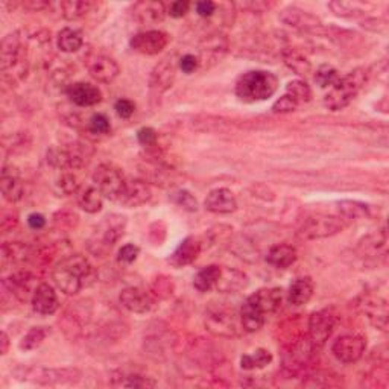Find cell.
<instances>
[{"mask_svg":"<svg viewBox=\"0 0 389 389\" xmlns=\"http://www.w3.org/2000/svg\"><path fill=\"white\" fill-rule=\"evenodd\" d=\"M151 291L154 295L160 300H168L173 295L175 292V285L171 277L168 276H158L154 278L151 285Z\"/></svg>","mask_w":389,"mask_h":389,"instance_id":"cell-45","label":"cell"},{"mask_svg":"<svg viewBox=\"0 0 389 389\" xmlns=\"http://www.w3.org/2000/svg\"><path fill=\"white\" fill-rule=\"evenodd\" d=\"M278 78L268 70H250L236 82V96L243 102H262L273 98L278 90Z\"/></svg>","mask_w":389,"mask_h":389,"instance_id":"cell-2","label":"cell"},{"mask_svg":"<svg viewBox=\"0 0 389 389\" xmlns=\"http://www.w3.org/2000/svg\"><path fill=\"white\" fill-rule=\"evenodd\" d=\"M93 6L94 4L89 2V0H66V2L60 4L61 14L66 20L82 19L90 13Z\"/></svg>","mask_w":389,"mask_h":389,"instance_id":"cell-39","label":"cell"},{"mask_svg":"<svg viewBox=\"0 0 389 389\" xmlns=\"http://www.w3.org/2000/svg\"><path fill=\"white\" fill-rule=\"evenodd\" d=\"M219 277H221V266L208 265L203 269H199L196 273V276L193 278V288L198 292L206 293L213 288H216V283H218Z\"/></svg>","mask_w":389,"mask_h":389,"instance_id":"cell-36","label":"cell"},{"mask_svg":"<svg viewBox=\"0 0 389 389\" xmlns=\"http://www.w3.org/2000/svg\"><path fill=\"white\" fill-rule=\"evenodd\" d=\"M188 9H191V4L186 0H176L169 5V14L173 19H181L188 13Z\"/></svg>","mask_w":389,"mask_h":389,"instance_id":"cell-55","label":"cell"},{"mask_svg":"<svg viewBox=\"0 0 389 389\" xmlns=\"http://www.w3.org/2000/svg\"><path fill=\"white\" fill-rule=\"evenodd\" d=\"M336 327V313L332 309H323L310 315L308 323V338L318 350L325 345Z\"/></svg>","mask_w":389,"mask_h":389,"instance_id":"cell-11","label":"cell"},{"mask_svg":"<svg viewBox=\"0 0 389 389\" xmlns=\"http://www.w3.org/2000/svg\"><path fill=\"white\" fill-rule=\"evenodd\" d=\"M315 292L313 286V280L310 277H300L295 278L289 286L288 291V301L289 304L295 305V308H300V305L308 304Z\"/></svg>","mask_w":389,"mask_h":389,"instance_id":"cell-32","label":"cell"},{"mask_svg":"<svg viewBox=\"0 0 389 389\" xmlns=\"http://www.w3.org/2000/svg\"><path fill=\"white\" fill-rule=\"evenodd\" d=\"M19 379L34 382L39 385H70L81 379L78 368H23Z\"/></svg>","mask_w":389,"mask_h":389,"instance_id":"cell-8","label":"cell"},{"mask_svg":"<svg viewBox=\"0 0 389 389\" xmlns=\"http://www.w3.org/2000/svg\"><path fill=\"white\" fill-rule=\"evenodd\" d=\"M204 207L206 210L210 211V213L230 215L233 213V211H236V208H238V201H236V196L233 195L231 191L221 187V188H215V191H211L207 195Z\"/></svg>","mask_w":389,"mask_h":389,"instance_id":"cell-22","label":"cell"},{"mask_svg":"<svg viewBox=\"0 0 389 389\" xmlns=\"http://www.w3.org/2000/svg\"><path fill=\"white\" fill-rule=\"evenodd\" d=\"M365 350H367V340L360 335H343L332 345L333 356L343 363L358 362L363 356Z\"/></svg>","mask_w":389,"mask_h":389,"instance_id":"cell-13","label":"cell"},{"mask_svg":"<svg viewBox=\"0 0 389 389\" xmlns=\"http://www.w3.org/2000/svg\"><path fill=\"white\" fill-rule=\"evenodd\" d=\"M204 325L211 335L218 338H238L245 332L239 310L219 303H211L207 308Z\"/></svg>","mask_w":389,"mask_h":389,"instance_id":"cell-5","label":"cell"},{"mask_svg":"<svg viewBox=\"0 0 389 389\" xmlns=\"http://www.w3.org/2000/svg\"><path fill=\"white\" fill-rule=\"evenodd\" d=\"M298 108L297 101L291 98L289 94H285V96H281L278 101H276V103L273 105V111L277 114H285V113H291L295 111Z\"/></svg>","mask_w":389,"mask_h":389,"instance_id":"cell-52","label":"cell"},{"mask_svg":"<svg viewBox=\"0 0 389 389\" xmlns=\"http://www.w3.org/2000/svg\"><path fill=\"white\" fill-rule=\"evenodd\" d=\"M55 285L66 295H76L78 292L91 286L96 281V271L84 256H69L54 268Z\"/></svg>","mask_w":389,"mask_h":389,"instance_id":"cell-1","label":"cell"},{"mask_svg":"<svg viewBox=\"0 0 389 389\" xmlns=\"http://www.w3.org/2000/svg\"><path fill=\"white\" fill-rule=\"evenodd\" d=\"M84 40H82V34L72 28H64L58 34V47H60L61 52L66 54H74L78 52Z\"/></svg>","mask_w":389,"mask_h":389,"instance_id":"cell-37","label":"cell"},{"mask_svg":"<svg viewBox=\"0 0 389 389\" xmlns=\"http://www.w3.org/2000/svg\"><path fill=\"white\" fill-rule=\"evenodd\" d=\"M114 386H122V388H154L157 386V382L148 375H140V374H129L121 377L119 382H114Z\"/></svg>","mask_w":389,"mask_h":389,"instance_id":"cell-46","label":"cell"},{"mask_svg":"<svg viewBox=\"0 0 389 389\" xmlns=\"http://www.w3.org/2000/svg\"><path fill=\"white\" fill-rule=\"evenodd\" d=\"M248 286V277L236 268H221V277L216 283V289L222 293H236Z\"/></svg>","mask_w":389,"mask_h":389,"instance_id":"cell-29","label":"cell"},{"mask_svg":"<svg viewBox=\"0 0 389 389\" xmlns=\"http://www.w3.org/2000/svg\"><path fill=\"white\" fill-rule=\"evenodd\" d=\"M0 187H2V195L5 201L14 204L19 203L25 193V187H23L20 175L13 168H4L2 176H0Z\"/></svg>","mask_w":389,"mask_h":389,"instance_id":"cell-28","label":"cell"},{"mask_svg":"<svg viewBox=\"0 0 389 389\" xmlns=\"http://www.w3.org/2000/svg\"><path fill=\"white\" fill-rule=\"evenodd\" d=\"M338 210L339 216L344 218L345 221H358L370 216V207L367 204L359 201H350V199L338 203Z\"/></svg>","mask_w":389,"mask_h":389,"instance_id":"cell-38","label":"cell"},{"mask_svg":"<svg viewBox=\"0 0 389 389\" xmlns=\"http://www.w3.org/2000/svg\"><path fill=\"white\" fill-rule=\"evenodd\" d=\"M359 309L375 327L386 332L388 330V303L386 300L374 295H365L359 303Z\"/></svg>","mask_w":389,"mask_h":389,"instance_id":"cell-18","label":"cell"},{"mask_svg":"<svg viewBox=\"0 0 389 389\" xmlns=\"http://www.w3.org/2000/svg\"><path fill=\"white\" fill-rule=\"evenodd\" d=\"M199 344H201V345H198V347H195V344L192 345V351H193V356H196V355H199V351H206L207 350V353L208 351H211V350H213V347H208V344H206V343H199ZM203 359L201 360H206V355H204V353H203ZM201 360H199V362H201ZM207 362L210 363V365H221V362L216 359H213V355H208L207 356Z\"/></svg>","mask_w":389,"mask_h":389,"instance_id":"cell-59","label":"cell"},{"mask_svg":"<svg viewBox=\"0 0 389 389\" xmlns=\"http://www.w3.org/2000/svg\"><path fill=\"white\" fill-rule=\"evenodd\" d=\"M315 353L316 348L312 345L308 335H303L286 345L285 353H283V367L289 373H298L310 365Z\"/></svg>","mask_w":389,"mask_h":389,"instance_id":"cell-10","label":"cell"},{"mask_svg":"<svg viewBox=\"0 0 389 389\" xmlns=\"http://www.w3.org/2000/svg\"><path fill=\"white\" fill-rule=\"evenodd\" d=\"M169 34L164 31H157V29H151L145 32H138L129 41V46L131 49L141 54V55H158L166 49V46L169 44Z\"/></svg>","mask_w":389,"mask_h":389,"instance_id":"cell-12","label":"cell"},{"mask_svg":"<svg viewBox=\"0 0 389 389\" xmlns=\"http://www.w3.org/2000/svg\"><path fill=\"white\" fill-rule=\"evenodd\" d=\"M125 228H126L125 216L122 215L107 216L96 227V230L93 231L91 238L87 242L89 250L94 256H105L122 239Z\"/></svg>","mask_w":389,"mask_h":389,"instance_id":"cell-6","label":"cell"},{"mask_svg":"<svg viewBox=\"0 0 389 389\" xmlns=\"http://www.w3.org/2000/svg\"><path fill=\"white\" fill-rule=\"evenodd\" d=\"M386 243L388 234L386 230L375 231L367 238H363L358 245V254L362 258H375L380 257V254H386Z\"/></svg>","mask_w":389,"mask_h":389,"instance_id":"cell-30","label":"cell"},{"mask_svg":"<svg viewBox=\"0 0 389 389\" xmlns=\"http://www.w3.org/2000/svg\"><path fill=\"white\" fill-rule=\"evenodd\" d=\"M137 140L138 143L141 146L145 148H151V146H156L157 145V140H158V134L154 128H149V126H145L141 128L137 131Z\"/></svg>","mask_w":389,"mask_h":389,"instance_id":"cell-51","label":"cell"},{"mask_svg":"<svg viewBox=\"0 0 389 389\" xmlns=\"http://www.w3.org/2000/svg\"><path fill=\"white\" fill-rule=\"evenodd\" d=\"M131 13L134 19L141 23V25H157L164 20L166 16V6L161 2H152V0H146V2H137L133 5Z\"/></svg>","mask_w":389,"mask_h":389,"instance_id":"cell-26","label":"cell"},{"mask_svg":"<svg viewBox=\"0 0 389 389\" xmlns=\"http://www.w3.org/2000/svg\"><path fill=\"white\" fill-rule=\"evenodd\" d=\"M328 8L339 17H358L363 14V9L358 4L348 2H330Z\"/></svg>","mask_w":389,"mask_h":389,"instance_id":"cell-48","label":"cell"},{"mask_svg":"<svg viewBox=\"0 0 389 389\" xmlns=\"http://www.w3.org/2000/svg\"><path fill=\"white\" fill-rule=\"evenodd\" d=\"M171 199L176 206L181 207L186 211H191V213H192V211L198 210L196 198L188 191H183V188H181V191H176V192H173L171 195Z\"/></svg>","mask_w":389,"mask_h":389,"instance_id":"cell-47","label":"cell"},{"mask_svg":"<svg viewBox=\"0 0 389 389\" xmlns=\"http://www.w3.org/2000/svg\"><path fill=\"white\" fill-rule=\"evenodd\" d=\"M2 288L17 301L28 303L32 301V297L39 285H35V277L28 273V271H19V273L11 274L2 281Z\"/></svg>","mask_w":389,"mask_h":389,"instance_id":"cell-14","label":"cell"},{"mask_svg":"<svg viewBox=\"0 0 389 389\" xmlns=\"http://www.w3.org/2000/svg\"><path fill=\"white\" fill-rule=\"evenodd\" d=\"M119 300L126 310H129L131 313H138V315H145L151 312L156 305V301L154 298H152L151 293L134 286L125 288L121 292Z\"/></svg>","mask_w":389,"mask_h":389,"instance_id":"cell-17","label":"cell"},{"mask_svg":"<svg viewBox=\"0 0 389 389\" xmlns=\"http://www.w3.org/2000/svg\"><path fill=\"white\" fill-rule=\"evenodd\" d=\"M114 110L122 119H129L136 111V103L129 99H119L114 103Z\"/></svg>","mask_w":389,"mask_h":389,"instance_id":"cell-53","label":"cell"},{"mask_svg":"<svg viewBox=\"0 0 389 389\" xmlns=\"http://www.w3.org/2000/svg\"><path fill=\"white\" fill-rule=\"evenodd\" d=\"M28 226L32 230H43L46 227V218L41 213H31L28 216Z\"/></svg>","mask_w":389,"mask_h":389,"instance_id":"cell-60","label":"cell"},{"mask_svg":"<svg viewBox=\"0 0 389 389\" xmlns=\"http://www.w3.org/2000/svg\"><path fill=\"white\" fill-rule=\"evenodd\" d=\"M19 223V218L13 211H4L2 213V221H0V228H2V233L13 231Z\"/></svg>","mask_w":389,"mask_h":389,"instance_id":"cell-56","label":"cell"},{"mask_svg":"<svg viewBox=\"0 0 389 389\" xmlns=\"http://www.w3.org/2000/svg\"><path fill=\"white\" fill-rule=\"evenodd\" d=\"M280 20L291 28L303 31H315L321 26V20L298 6H288L280 13Z\"/></svg>","mask_w":389,"mask_h":389,"instance_id":"cell-23","label":"cell"},{"mask_svg":"<svg viewBox=\"0 0 389 389\" xmlns=\"http://www.w3.org/2000/svg\"><path fill=\"white\" fill-rule=\"evenodd\" d=\"M32 309L40 315H54L60 309V301H58L56 292L47 283H40L37 291L32 297Z\"/></svg>","mask_w":389,"mask_h":389,"instance_id":"cell-25","label":"cell"},{"mask_svg":"<svg viewBox=\"0 0 389 389\" xmlns=\"http://www.w3.org/2000/svg\"><path fill=\"white\" fill-rule=\"evenodd\" d=\"M216 8L218 5L215 2H211V0H203V2H196L195 5V9H196V14L201 16V17H211L215 13H216Z\"/></svg>","mask_w":389,"mask_h":389,"instance_id":"cell-57","label":"cell"},{"mask_svg":"<svg viewBox=\"0 0 389 389\" xmlns=\"http://www.w3.org/2000/svg\"><path fill=\"white\" fill-rule=\"evenodd\" d=\"M4 258L11 263L26 262L31 257V248L21 242H6L2 245Z\"/></svg>","mask_w":389,"mask_h":389,"instance_id":"cell-41","label":"cell"},{"mask_svg":"<svg viewBox=\"0 0 389 389\" xmlns=\"http://www.w3.org/2000/svg\"><path fill=\"white\" fill-rule=\"evenodd\" d=\"M297 257H298L297 250L293 248L292 245L277 243V245L271 246V248L268 250V253L265 256V261L271 266L278 268V269H286L297 262Z\"/></svg>","mask_w":389,"mask_h":389,"instance_id":"cell-31","label":"cell"},{"mask_svg":"<svg viewBox=\"0 0 389 389\" xmlns=\"http://www.w3.org/2000/svg\"><path fill=\"white\" fill-rule=\"evenodd\" d=\"M67 98L78 107H93L102 101L101 90L89 82H75L66 89Z\"/></svg>","mask_w":389,"mask_h":389,"instance_id":"cell-20","label":"cell"},{"mask_svg":"<svg viewBox=\"0 0 389 389\" xmlns=\"http://www.w3.org/2000/svg\"><path fill=\"white\" fill-rule=\"evenodd\" d=\"M176 76V67L172 61L163 60L156 67L152 69L149 75V90L152 96H161L166 93L172 86Z\"/></svg>","mask_w":389,"mask_h":389,"instance_id":"cell-16","label":"cell"},{"mask_svg":"<svg viewBox=\"0 0 389 389\" xmlns=\"http://www.w3.org/2000/svg\"><path fill=\"white\" fill-rule=\"evenodd\" d=\"M86 66L90 75L102 84H110L121 74V67L114 58L103 54H90L86 58Z\"/></svg>","mask_w":389,"mask_h":389,"instance_id":"cell-15","label":"cell"},{"mask_svg":"<svg viewBox=\"0 0 389 389\" xmlns=\"http://www.w3.org/2000/svg\"><path fill=\"white\" fill-rule=\"evenodd\" d=\"M286 94H289L291 98L295 99L298 105L308 103L312 99V90H310L309 84L301 79L291 81L289 84L286 86Z\"/></svg>","mask_w":389,"mask_h":389,"instance_id":"cell-43","label":"cell"},{"mask_svg":"<svg viewBox=\"0 0 389 389\" xmlns=\"http://www.w3.org/2000/svg\"><path fill=\"white\" fill-rule=\"evenodd\" d=\"M227 47L228 43L223 35H210L201 44V58H198L199 66H211L218 63L226 55Z\"/></svg>","mask_w":389,"mask_h":389,"instance_id":"cell-27","label":"cell"},{"mask_svg":"<svg viewBox=\"0 0 389 389\" xmlns=\"http://www.w3.org/2000/svg\"><path fill=\"white\" fill-rule=\"evenodd\" d=\"M8 348H9V338L5 332H2V335H0V353H2V355H6Z\"/></svg>","mask_w":389,"mask_h":389,"instance_id":"cell-62","label":"cell"},{"mask_svg":"<svg viewBox=\"0 0 389 389\" xmlns=\"http://www.w3.org/2000/svg\"><path fill=\"white\" fill-rule=\"evenodd\" d=\"M347 227V222L340 216H330L316 213L305 218L298 228V236L305 241L325 239L343 231Z\"/></svg>","mask_w":389,"mask_h":389,"instance_id":"cell-7","label":"cell"},{"mask_svg":"<svg viewBox=\"0 0 389 389\" xmlns=\"http://www.w3.org/2000/svg\"><path fill=\"white\" fill-rule=\"evenodd\" d=\"M198 67H199V60H198V56H195V55L187 54L180 60V69L187 75L193 74Z\"/></svg>","mask_w":389,"mask_h":389,"instance_id":"cell-58","label":"cell"},{"mask_svg":"<svg viewBox=\"0 0 389 389\" xmlns=\"http://www.w3.org/2000/svg\"><path fill=\"white\" fill-rule=\"evenodd\" d=\"M89 128L93 134H108L110 129H111L108 117L102 113L91 116V119L89 122Z\"/></svg>","mask_w":389,"mask_h":389,"instance_id":"cell-50","label":"cell"},{"mask_svg":"<svg viewBox=\"0 0 389 389\" xmlns=\"http://www.w3.org/2000/svg\"><path fill=\"white\" fill-rule=\"evenodd\" d=\"M242 327L246 333H256L265 325L266 316L253 305L248 300H245L239 309Z\"/></svg>","mask_w":389,"mask_h":389,"instance_id":"cell-35","label":"cell"},{"mask_svg":"<svg viewBox=\"0 0 389 389\" xmlns=\"http://www.w3.org/2000/svg\"><path fill=\"white\" fill-rule=\"evenodd\" d=\"M339 78H340V75H339L338 70L333 66H328V64L320 66L315 72V82L321 89L333 87L339 81Z\"/></svg>","mask_w":389,"mask_h":389,"instance_id":"cell-44","label":"cell"},{"mask_svg":"<svg viewBox=\"0 0 389 389\" xmlns=\"http://www.w3.org/2000/svg\"><path fill=\"white\" fill-rule=\"evenodd\" d=\"M76 201L79 207L87 213H98L103 206V196L96 186H82L76 192Z\"/></svg>","mask_w":389,"mask_h":389,"instance_id":"cell-34","label":"cell"},{"mask_svg":"<svg viewBox=\"0 0 389 389\" xmlns=\"http://www.w3.org/2000/svg\"><path fill=\"white\" fill-rule=\"evenodd\" d=\"M368 70L367 69H355L353 72L345 76L339 78V81L333 87L328 89V93L324 98V105L332 111H340L347 108L353 102L359 91L365 87L368 81Z\"/></svg>","mask_w":389,"mask_h":389,"instance_id":"cell-4","label":"cell"},{"mask_svg":"<svg viewBox=\"0 0 389 389\" xmlns=\"http://www.w3.org/2000/svg\"><path fill=\"white\" fill-rule=\"evenodd\" d=\"M273 362V355L265 348H258L250 355H243L241 358V367L246 371H253V370H262L266 365Z\"/></svg>","mask_w":389,"mask_h":389,"instance_id":"cell-40","label":"cell"},{"mask_svg":"<svg viewBox=\"0 0 389 389\" xmlns=\"http://www.w3.org/2000/svg\"><path fill=\"white\" fill-rule=\"evenodd\" d=\"M93 184L98 187V191L102 193L103 198L111 199V201H117L119 199L126 178L121 169L114 168L113 164H101V166L96 168V171L93 172Z\"/></svg>","mask_w":389,"mask_h":389,"instance_id":"cell-9","label":"cell"},{"mask_svg":"<svg viewBox=\"0 0 389 389\" xmlns=\"http://www.w3.org/2000/svg\"><path fill=\"white\" fill-rule=\"evenodd\" d=\"M49 333H51V330L47 327H32L29 332L23 336L19 347L21 351H32L43 344V340L47 338V335Z\"/></svg>","mask_w":389,"mask_h":389,"instance_id":"cell-42","label":"cell"},{"mask_svg":"<svg viewBox=\"0 0 389 389\" xmlns=\"http://www.w3.org/2000/svg\"><path fill=\"white\" fill-rule=\"evenodd\" d=\"M140 254V248L134 243L123 245L119 251V262L121 263H133Z\"/></svg>","mask_w":389,"mask_h":389,"instance_id":"cell-54","label":"cell"},{"mask_svg":"<svg viewBox=\"0 0 389 389\" xmlns=\"http://www.w3.org/2000/svg\"><path fill=\"white\" fill-rule=\"evenodd\" d=\"M203 251V242L195 236H188L176 248L172 256L169 257V263L173 268H184L187 265H192L198 256Z\"/></svg>","mask_w":389,"mask_h":389,"instance_id":"cell-21","label":"cell"},{"mask_svg":"<svg viewBox=\"0 0 389 389\" xmlns=\"http://www.w3.org/2000/svg\"><path fill=\"white\" fill-rule=\"evenodd\" d=\"M78 215L72 210H60L58 213L54 216V223L55 227L60 230H69V228H75L78 226Z\"/></svg>","mask_w":389,"mask_h":389,"instance_id":"cell-49","label":"cell"},{"mask_svg":"<svg viewBox=\"0 0 389 389\" xmlns=\"http://www.w3.org/2000/svg\"><path fill=\"white\" fill-rule=\"evenodd\" d=\"M248 300L253 305L261 310L265 316L276 313L283 303V289L281 288H265V289H258L254 292L253 295H250Z\"/></svg>","mask_w":389,"mask_h":389,"instance_id":"cell-24","label":"cell"},{"mask_svg":"<svg viewBox=\"0 0 389 389\" xmlns=\"http://www.w3.org/2000/svg\"><path fill=\"white\" fill-rule=\"evenodd\" d=\"M0 66H2L4 79L9 82L26 78L29 60L20 32H11L4 37L2 47H0Z\"/></svg>","mask_w":389,"mask_h":389,"instance_id":"cell-3","label":"cell"},{"mask_svg":"<svg viewBox=\"0 0 389 389\" xmlns=\"http://www.w3.org/2000/svg\"><path fill=\"white\" fill-rule=\"evenodd\" d=\"M47 6H49V4L47 2H40V0H29V2H23V8H26L29 11H41V9H46Z\"/></svg>","mask_w":389,"mask_h":389,"instance_id":"cell-61","label":"cell"},{"mask_svg":"<svg viewBox=\"0 0 389 389\" xmlns=\"http://www.w3.org/2000/svg\"><path fill=\"white\" fill-rule=\"evenodd\" d=\"M152 196L151 187L141 180H126L123 191L119 196V201L122 206L128 208H136L146 204Z\"/></svg>","mask_w":389,"mask_h":389,"instance_id":"cell-19","label":"cell"},{"mask_svg":"<svg viewBox=\"0 0 389 389\" xmlns=\"http://www.w3.org/2000/svg\"><path fill=\"white\" fill-rule=\"evenodd\" d=\"M281 58L283 63H285L293 74H297L300 76H308L309 74H312V63L309 61L308 56L297 49V47H286V49H283Z\"/></svg>","mask_w":389,"mask_h":389,"instance_id":"cell-33","label":"cell"}]
</instances>
